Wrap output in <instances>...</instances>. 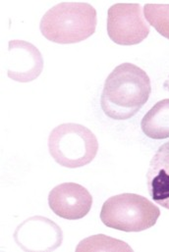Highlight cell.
I'll return each instance as SVG.
<instances>
[{
    "instance_id": "obj_1",
    "label": "cell",
    "mask_w": 169,
    "mask_h": 252,
    "mask_svg": "<svg viewBox=\"0 0 169 252\" xmlns=\"http://www.w3.org/2000/svg\"><path fill=\"white\" fill-rule=\"evenodd\" d=\"M152 84L148 74L138 66L123 63L114 68L104 82L101 105L113 120H128L148 102Z\"/></svg>"
},
{
    "instance_id": "obj_2",
    "label": "cell",
    "mask_w": 169,
    "mask_h": 252,
    "mask_svg": "<svg viewBox=\"0 0 169 252\" xmlns=\"http://www.w3.org/2000/svg\"><path fill=\"white\" fill-rule=\"evenodd\" d=\"M97 11L87 2H61L41 18V34L49 41L70 44L86 40L96 32Z\"/></svg>"
},
{
    "instance_id": "obj_3",
    "label": "cell",
    "mask_w": 169,
    "mask_h": 252,
    "mask_svg": "<svg viewBox=\"0 0 169 252\" xmlns=\"http://www.w3.org/2000/svg\"><path fill=\"white\" fill-rule=\"evenodd\" d=\"M160 208L148 198L136 193L109 197L102 205L101 220L108 228L131 233L143 232L157 224Z\"/></svg>"
},
{
    "instance_id": "obj_4",
    "label": "cell",
    "mask_w": 169,
    "mask_h": 252,
    "mask_svg": "<svg viewBox=\"0 0 169 252\" xmlns=\"http://www.w3.org/2000/svg\"><path fill=\"white\" fill-rule=\"evenodd\" d=\"M48 150L57 164L76 169L87 166L96 158L99 141L87 126L66 123L51 130L48 136Z\"/></svg>"
},
{
    "instance_id": "obj_5",
    "label": "cell",
    "mask_w": 169,
    "mask_h": 252,
    "mask_svg": "<svg viewBox=\"0 0 169 252\" xmlns=\"http://www.w3.org/2000/svg\"><path fill=\"white\" fill-rule=\"evenodd\" d=\"M107 33L119 45H136L150 33V25L138 3H116L107 12Z\"/></svg>"
},
{
    "instance_id": "obj_6",
    "label": "cell",
    "mask_w": 169,
    "mask_h": 252,
    "mask_svg": "<svg viewBox=\"0 0 169 252\" xmlns=\"http://www.w3.org/2000/svg\"><path fill=\"white\" fill-rule=\"evenodd\" d=\"M14 241L24 252H53L63 241L61 228L42 216H34L20 224L15 233Z\"/></svg>"
},
{
    "instance_id": "obj_7",
    "label": "cell",
    "mask_w": 169,
    "mask_h": 252,
    "mask_svg": "<svg viewBox=\"0 0 169 252\" xmlns=\"http://www.w3.org/2000/svg\"><path fill=\"white\" fill-rule=\"evenodd\" d=\"M48 205L52 212L66 220H80L92 209L93 196L83 186L63 183L52 189L48 194Z\"/></svg>"
},
{
    "instance_id": "obj_8",
    "label": "cell",
    "mask_w": 169,
    "mask_h": 252,
    "mask_svg": "<svg viewBox=\"0 0 169 252\" xmlns=\"http://www.w3.org/2000/svg\"><path fill=\"white\" fill-rule=\"evenodd\" d=\"M5 63L8 77L19 83L34 81L43 69V58L37 47L19 39L8 42Z\"/></svg>"
},
{
    "instance_id": "obj_9",
    "label": "cell",
    "mask_w": 169,
    "mask_h": 252,
    "mask_svg": "<svg viewBox=\"0 0 169 252\" xmlns=\"http://www.w3.org/2000/svg\"><path fill=\"white\" fill-rule=\"evenodd\" d=\"M147 185L154 201L169 210V141L163 144L152 158Z\"/></svg>"
},
{
    "instance_id": "obj_10",
    "label": "cell",
    "mask_w": 169,
    "mask_h": 252,
    "mask_svg": "<svg viewBox=\"0 0 169 252\" xmlns=\"http://www.w3.org/2000/svg\"><path fill=\"white\" fill-rule=\"evenodd\" d=\"M141 127L143 132L153 139L169 137V98L157 102L144 116Z\"/></svg>"
},
{
    "instance_id": "obj_11",
    "label": "cell",
    "mask_w": 169,
    "mask_h": 252,
    "mask_svg": "<svg viewBox=\"0 0 169 252\" xmlns=\"http://www.w3.org/2000/svg\"><path fill=\"white\" fill-rule=\"evenodd\" d=\"M111 252V251H124V252H133L130 247L127 246V244L111 239L107 236L103 235H98L93 236L91 238H88L84 241H82L78 248L76 249V252Z\"/></svg>"
},
{
    "instance_id": "obj_12",
    "label": "cell",
    "mask_w": 169,
    "mask_h": 252,
    "mask_svg": "<svg viewBox=\"0 0 169 252\" xmlns=\"http://www.w3.org/2000/svg\"><path fill=\"white\" fill-rule=\"evenodd\" d=\"M144 14L149 25L169 39V4L148 3L144 7Z\"/></svg>"
},
{
    "instance_id": "obj_13",
    "label": "cell",
    "mask_w": 169,
    "mask_h": 252,
    "mask_svg": "<svg viewBox=\"0 0 169 252\" xmlns=\"http://www.w3.org/2000/svg\"><path fill=\"white\" fill-rule=\"evenodd\" d=\"M164 87H165V89L167 90V91H169V79L165 82V85H164Z\"/></svg>"
}]
</instances>
